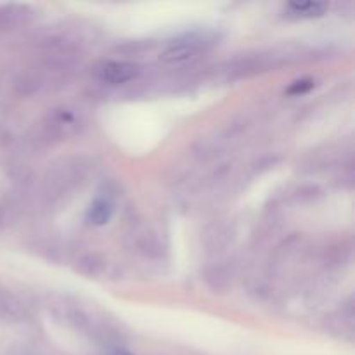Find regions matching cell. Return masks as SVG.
I'll use <instances>...</instances> for the list:
<instances>
[{
    "instance_id": "obj_1",
    "label": "cell",
    "mask_w": 355,
    "mask_h": 355,
    "mask_svg": "<svg viewBox=\"0 0 355 355\" xmlns=\"http://www.w3.org/2000/svg\"><path fill=\"white\" fill-rule=\"evenodd\" d=\"M139 75V66L132 64V62H106L101 69V76H103L106 82L118 85V83H127L130 80H134Z\"/></svg>"
},
{
    "instance_id": "obj_2",
    "label": "cell",
    "mask_w": 355,
    "mask_h": 355,
    "mask_svg": "<svg viewBox=\"0 0 355 355\" xmlns=\"http://www.w3.org/2000/svg\"><path fill=\"white\" fill-rule=\"evenodd\" d=\"M196 54V47L193 44H186V42H180V44L170 45L165 52H162L159 59L165 62H180L189 59L191 55Z\"/></svg>"
},
{
    "instance_id": "obj_3",
    "label": "cell",
    "mask_w": 355,
    "mask_h": 355,
    "mask_svg": "<svg viewBox=\"0 0 355 355\" xmlns=\"http://www.w3.org/2000/svg\"><path fill=\"white\" fill-rule=\"evenodd\" d=\"M328 9V3L322 2H293L290 3V10L302 17H318L324 14Z\"/></svg>"
},
{
    "instance_id": "obj_4",
    "label": "cell",
    "mask_w": 355,
    "mask_h": 355,
    "mask_svg": "<svg viewBox=\"0 0 355 355\" xmlns=\"http://www.w3.org/2000/svg\"><path fill=\"white\" fill-rule=\"evenodd\" d=\"M111 215H113V207L110 203H106V201H96L89 211V218L96 225H103L106 222H110Z\"/></svg>"
},
{
    "instance_id": "obj_5",
    "label": "cell",
    "mask_w": 355,
    "mask_h": 355,
    "mask_svg": "<svg viewBox=\"0 0 355 355\" xmlns=\"http://www.w3.org/2000/svg\"><path fill=\"white\" fill-rule=\"evenodd\" d=\"M314 87V82L312 80H298V82H295L293 85L288 89V94H291V96H298V94H307L309 90Z\"/></svg>"
},
{
    "instance_id": "obj_6",
    "label": "cell",
    "mask_w": 355,
    "mask_h": 355,
    "mask_svg": "<svg viewBox=\"0 0 355 355\" xmlns=\"http://www.w3.org/2000/svg\"><path fill=\"white\" fill-rule=\"evenodd\" d=\"M120 355H132V354H127V352H121Z\"/></svg>"
}]
</instances>
